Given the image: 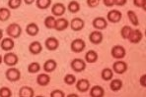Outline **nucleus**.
<instances>
[{
	"mask_svg": "<svg viewBox=\"0 0 146 97\" xmlns=\"http://www.w3.org/2000/svg\"><path fill=\"white\" fill-rule=\"evenodd\" d=\"M12 96V91L10 88L3 86L0 88V97H11Z\"/></svg>",
	"mask_w": 146,
	"mask_h": 97,
	"instance_id": "c9c22d12",
	"label": "nucleus"
},
{
	"mask_svg": "<svg viewBox=\"0 0 146 97\" xmlns=\"http://www.w3.org/2000/svg\"><path fill=\"white\" fill-rule=\"evenodd\" d=\"M34 2H36V0H24V3L27 5H32Z\"/></svg>",
	"mask_w": 146,
	"mask_h": 97,
	"instance_id": "37998d69",
	"label": "nucleus"
},
{
	"mask_svg": "<svg viewBox=\"0 0 146 97\" xmlns=\"http://www.w3.org/2000/svg\"><path fill=\"white\" fill-rule=\"evenodd\" d=\"M38 31H40V29H38V26L36 23H30L26 27V32L30 36H36L38 33Z\"/></svg>",
	"mask_w": 146,
	"mask_h": 97,
	"instance_id": "b1692460",
	"label": "nucleus"
},
{
	"mask_svg": "<svg viewBox=\"0 0 146 97\" xmlns=\"http://www.w3.org/2000/svg\"><path fill=\"white\" fill-rule=\"evenodd\" d=\"M132 31V28L130 26H123L121 29V35L123 39H127L128 36H129L130 32Z\"/></svg>",
	"mask_w": 146,
	"mask_h": 97,
	"instance_id": "473e14b6",
	"label": "nucleus"
},
{
	"mask_svg": "<svg viewBox=\"0 0 146 97\" xmlns=\"http://www.w3.org/2000/svg\"><path fill=\"white\" fill-rule=\"evenodd\" d=\"M40 71V65L38 62H33L28 66V72L30 74H36Z\"/></svg>",
	"mask_w": 146,
	"mask_h": 97,
	"instance_id": "2f4dec72",
	"label": "nucleus"
},
{
	"mask_svg": "<svg viewBox=\"0 0 146 97\" xmlns=\"http://www.w3.org/2000/svg\"><path fill=\"white\" fill-rule=\"evenodd\" d=\"M142 38H143V33L141 32L140 29H132L129 36H128L127 40H129L130 43L137 44V43H139L142 40Z\"/></svg>",
	"mask_w": 146,
	"mask_h": 97,
	"instance_id": "ddd939ff",
	"label": "nucleus"
},
{
	"mask_svg": "<svg viewBox=\"0 0 146 97\" xmlns=\"http://www.w3.org/2000/svg\"><path fill=\"white\" fill-rule=\"evenodd\" d=\"M69 27V22L67 19L65 18H58L55 20V25H54V29L57 31H65L67 28Z\"/></svg>",
	"mask_w": 146,
	"mask_h": 97,
	"instance_id": "f3484780",
	"label": "nucleus"
},
{
	"mask_svg": "<svg viewBox=\"0 0 146 97\" xmlns=\"http://www.w3.org/2000/svg\"><path fill=\"white\" fill-rule=\"evenodd\" d=\"M65 94L60 89H54L50 92V97H64Z\"/></svg>",
	"mask_w": 146,
	"mask_h": 97,
	"instance_id": "4c0bfd02",
	"label": "nucleus"
},
{
	"mask_svg": "<svg viewBox=\"0 0 146 97\" xmlns=\"http://www.w3.org/2000/svg\"><path fill=\"white\" fill-rule=\"evenodd\" d=\"M55 20H56V19L54 18V16H48L46 17V18L44 19V22L46 29H54Z\"/></svg>",
	"mask_w": 146,
	"mask_h": 97,
	"instance_id": "7c9ffc66",
	"label": "nucleus"
},
{
	"mask_svg": "<svg viewBox=\"0 0 146 97\" xmlns=\"http://www.w3.org/2000/svg\"><path fill=\"white\" fill-rule=\"evenodd\" d=\"M145 79H146V75H142L140 77V85L143 86V87H145L146 86V83H145Z\"/></svg>",
	"mask_w": 146,
	"mask_h": 97,
	"instance_id": "79ce46f5",
	"label": "nucleus"
},
{
	"mask_svg": "<svg viewBox=\"0 0 146 97\" xmlns=\"http://www.w3.org/2000/svg\"><path fill=\"white\" fill-rule=\"evenodd\" d=\"M6 33L8 34V36L11 38H18L22 34V28L19 24L12 23L6 28Z\"/></svg>",
	"mask_w": 146,
	"mask_h": 97,
	"instance_id": "f257e3e1",
	"label": "nucleus"
},
{
	"mask_svg": "<svg viewBox=\"0 0 146 97\" xmlns=\"http://www.w3.org/2000/svg\"><path fill=\"white\" fill-rule=\"evenodd\" d=\"M65 11H66V7L64 6L63 3H60V2H57V3L53 4L52 7H51V14L54 17L63 16Z\"/></svg>",
	"mask_w": 146,
	"mask_h": 97,
	"instance_id": "9b49d317",
	"label": "nucleus"
},
{
	"mask_svg": "<svg viewBox=\"0 0 146 97\" xmlns=\"http://www.w3.org/2000/svg\"><path fill=\"white\" fill-rule=\"evenodd\" d=\"M111 55L113 56L115 59L121 60L125 57L126 50L121 45H115V46H113V48L111 49Z\"/></svg>",
	"mask_w": 146,
	"mask_h": 97,
	"instance_id": "20e7f679",
	"label": "nucleus"
},
{
	"mask_svg": "<svg viewBox=\"0 0 146 97\" xmlns=\"http://www.w3.org/2000/svg\"><path fill=\"white\" fill-rule=\"evenodd\" d=\"M57 68V63L55 60L53 59H48L44 62V70L46 73H52L53 71H55V69Z\"/></svg>",
	"mask_w": 146,
	"mask_h": 97,
	"instance_id": "412c9836",
	"label": "nucleus"
},
{
	"mask_svg": "<svg viewBox=\"0 0 146 97\" xmlns=\"http://www.w3.org/2000/svg\"><path fill=\"white\" fill-rule=\"evenodd\" d=\"M23 0H8V7L10 9L16 10L21 7Z\"/></svg>",
	"mask_w": 146,
	"mask_h": 97,
	"instance_id": "f704fd0d",
	"label": "nucleus"
},
{
	"mask_svg": "<svg viewBox=\"0 0 146 97\" xmlns=\"http://www.w3.org/2000/svg\"><path fill=\"white\" fill-rule=\"evenodd\" d=\"M122 85H123V83H122V81L121 79H111V83H110V88H111V90H113V92H117L121 89Z\"/></svg>",
	"mask_w": 146,
	"mask_h": 97,
	"instance_id": "393cba45",
	"label": "nucleus"
},
{
	"mask_svg": "<svg viewBox=\"0 0 146 97\" xmlns=\"http://www.w3.org/2000/svg\"><path fill=\"white\" fill-rule=\"evenodd\" d=\"M76 77H75L74 75H72V74H67V75H65V77H64V79H63V81H64V83L65 85H73L75 83H76Z\"/></svg>",
	"mask_w": 146,
	"mask_h": 97,
	"instance_id": "72a5a7b5",
	"label": "nucleus"
},
{
	"mask_svg": "<svg viewBox=\"0 0 146 97\" xmlns=\"http://www.w3.org/2000/svg\"><path fill=\"white\" fill-rule=\"evenodd\" d=\"M122 18V14L121 11L119 10H111L108 12L107 14V21H109L110 23H113V24H117L119 23Z\"/></svg>",
	"mask_w": 146,
	"mask_h": 97,
	"instance_id": "0eeeda50",
	"label": "nucleus"
},
{
	"mask_svg": "<svg viewBox=\"0 0 146 97\" xmlns=\"http://www.w3.org/2000/svg\"><path fill=\"white\" fill-rule=\"evenodd\" d=\"M29 51L33 55H38L42 51V45L40 41H33L29 45Z\"/></svg>",
	"mask_w": 146,
	"mask_h": 97,
	"instance_id": "a211bd4d",
	"label": "nucleus"
},
{
	"mask_svg": "<svg viewBox=\"0 0 146 97\" xmlns=\"http://www.w3.org/2000/svg\"><path fill=\"white\" fill-rule=\"evenodd\" d=\"M70 67L74 72L76 73H82L86 70V67H87V64H86L85 60L80 59V58H75L71 61L70 63Z\"/></svg>",
	"mask_w": 146,
	"mask_h": 97,
	"instance_id": "f03ea898",
	"label": "nucleus"
},
{
	"mask_svg": "<svg viewBox=\"0 0 146 97\" xmlns=\"http://www.w3.org/2000/svg\"><path fill=\"white\" fill-rule=\"evenodd\" d=\"M36 5L38 9L46 10L51 5V0H36Z\"/></svg>",
	"mask_w": 146,
	"mask_h": 97,
	"instance_id": "c756f323",
	"label": "nucleus"
},
{
	"mask_svg": "<svg viewBox=\"0 0 146 97\" xmlns=\"http://www.w3.org/2000/svg\"><path fill=\"white\" fill-rule=\"evenodd\" d=\"M127 0H115V5L117 6H124Z\"/></svg>",
	"mask_w": 146,
	"mask_h": 97,
	"instance_id": "a19ab883",
	"label": "nucleus"
},
{
	"mask_svg": "<svg viewBox=\"0 0 146 97\" xmlns=\"http://www.w3.org/2000/svg\"><path fill=\"white\" fill-rule=\"evenodd\" d=\"M49 83H50V77L46 73L40 74L36 77V83L40 86H46L49 85Z\"/></svg>",
	"mask_w": 146,
	"mask_h": 97,
	"instance_id": "aec40b11",
	"label": "nucleus"
},
{
	"mask_svg": "<svg viewBox=\"0 0 146 97\" xmlns=\"http://www.w3.org/2000/svg\"><path fill=\"white\" fill-rule=\"evenodd\" d=\"M10 16H11V12H10V9L5 7L0 8V22H6L10 19Z\"/></svg>",
	"mask_w": 146,
	"mask_h": 97,
	"instance_id": "cd10ccee",
	"label": "nucleus"
},
{
	"mask_svg": "<svg viewBox=\"0 0 146 97\" xmlns=\"http://www.w3.org/2000/svg\"><path fill=\"white\" fill-rule=\"evenodd\" d=\"M133 4L135 7L142 8V10H146V0H133Z\"/></svg>",
	"mask_w": 146,
	"mask_h": 97,
	"instance_id": "e433bc0d",
	"label": "nucleus"
},
{
	"mask_svg": "<svg viewBox=\"0 0 146 97\" xmlns=\"http://www.w3.org/2000/svg\"><path fill=\"white\" fill-rule=\"evenodd\" d=\"M19 96L20 97H34L35 91L30 86H22L19 90Z\"/></svg>",
	"mask_w": 146,
	"mask_h": 97,
	"instance_id": "5701e85b",
	"label": "nucleus"
},
{
	"mask_svg": "<svg viewBox=\"0 0 146 97\" xmlns=\"http://www.w3.org/2000/svg\"><path fill=\"white\" fill-rule=\"evenodd\" d=\"M69 27L71 28L72 31H82L83 29H84L85 27V22L83 19L81 18H78V17H76V18H73L71 22L69 23Z\"/></svg>",
	"mask_w": 146,
	"mask_h": 97,
	"instance_id": "1a4fd4ad",
	"label": "nucleus"
},
{
	"mask_svg": "<svg viewBox=\"0 0 146 97\" xmlns=\"http://www.w3.org/2000/svg\"><path fill=\"white\" fill-rule=\"evenodd\" d=\"M127 17H128V20L131 23V25L133 26H138L139 25V20H138V17H137L136 13L132 10H128L127 11Z\"/></svg>",
	"mask_w": 146,
	"mask_h": 97,
	"instance_id": "c85d7f7f",
	"label": "nucleus"
},
{
	"mask_svg": "<svg viewBox=\"0 0 146 97\" xmlns=\"http://www.w3.org/2000/svg\"><path fill=\"white\" fill-rule=\"evenodd\" d=\"M103 3H104V5L106 6V7H113V6H115V0H103Z\"/></svg>",
	"mask_w": 146,
	"mask_h": 97,
	"instance_id": "ea45409f",
	"label": "nucleus"
},
{
	"mask_svg": "<svg viewBox=\"0 0 146 97\" xmlns=\"http://www.w3.org/2000/svg\"><path fill=\"white\" fill-rule=\"evenodd\" d=\"M113 73H117L119 75H122L127 71V64L124 61L121 60H117L113 64V68H111Z\"/></svg>",
	"mask_w": 146,
	"mask_h": 97,
	"instance_id": "6e6552de",
	"label": "nucleus"
},
{
	"mask_svg": "<svg viewBox=\"0 0 146 97\" xmlns=\"http://www.w3.org/2000/svg\"><path fill=\"white\" fill-rule=\"evenodd\" d=\"M44 45H46V48L49 51H55L59 47V41L56 37L54 36H50L48 37L44 41Z\"/></svg>",
	"mask_w": 146,
	"mask_h": 97,
	"instance_id": "f8f14e48",
	"label": "nucleus"
},
{
	"mask_svg": "<svg viewBox=\"0 0 146 97\" xmlns=\"http://www.w3.org/2000/svg\"><path fill=\"white\" fill-rule=\"evenodd\" d=\"M68 97H78V95H77V94H75V93H72V94H69Z\"/></svg>",
	"mask_w": 146,
	"mask_h": 97,
	"instance_id": "a18cd8bd",
	"label": "nucleus"
},
{
	"mask_svg": "<svg viewBox=\"0 0 146 97\" xmlns=\"http://www.w3.org/2000/svg\"><path fill=\"white\" fill-rule=\"evenodd\" d=\"M103 39H104V35H103V32L101 31H94L89 34L90 42L95 45H98V44H100V43H102Z\"/></svg>",
	"mask_w": 146,
	"mask_h": 97,
	"instance_id": "2eb2a0df",
	"label": "nucleus"
},
{
	"mask_svg": "<svg viewBox=\"0 0 146 97\" xmlns=\"http://www.w3.org/2000/svg\"><path fill=\"white\" fill-rule=\"evenodd\" d=\"M15 46L14 39L11 37H5L2 38L1 42H0V47L2 48V50L6 51V52H9L11 51Z\"/></svg>",
	"mask_w": 146,
	"mask_h": 97,
	"instance_id": "4468645a",
	"label": "nucleus"
},
{
	"mask_svg": "<svg viewBox=\"0 0 146 97\" xmlns=\"http://www.w3.org/2000/svg\"><path fill=\"white\" fill-rule=\"evenodd\" d=\"M100 1H101V0H86V2H87V5L89 6L90 8L98 7L99 4H100Z\"/></svg>",
	"mask_w": 146,
	"mask_h": 97,
	"instance_id": "58836bf2",
	"label": "nucleus"
},
{
	"mask_svg": "<svg viewBox=\"0 0 146 97\" xmlns=\"http://www.w3.org/2000/svg\"><path fill=\"white\" fill-rule=\"evenodd\" d=\"M2 62H3V57H2V56L0 55V65H1Z\"/></svg>",
	"mask_w": 146,
	"mask_h": 97,
	"instance_id": "49530a36",
	"label": "nucleus"
},
{
	"mask_svg": "<svg viewBox=\"0 0 146 97\" xmlns=\"http://www.w3.org/2000/svg\"><path fill=\"white\" fill-rule=\"evenodd\" d=\"M98 53L95 50H89L87 53L85 54V62L89 64L96 63L98 61Z\"/></svg>",
	"mask_w": 146,
	"mask_h": 97,
	"instance_id": "4be33fe9",
	"label": "nucleus"
},
{
	"mask_svg": "<svg viewBox=\"0 0 146 97\" xmlns=\"http://www.w3.org/2000/svg\"><path fill=\"white\" fill-rule=\"evenodd\" d=\"M3 62L9 67L16 66V65L18 64V62H19L18 55L11 52V51H9V52H7L5 55L3 56Z\"/></svg>",
	"mask_w": 146,
	"mask_h": 97,
	"instance_id": "39448f33",
	"label": "nucleus"
},
{
	"mask_svg": "<svg viewBox=\"0 0 146 97\" xmlns=\"http://www.w3.org/2000/svg\"><path fill=\"white\" fill-rule=\"evenodd\" d=\"M92 25L97 31H103L108 27V21L103 17H96L92 22Z\"/></svg>",
	"mask_w": 146,
	"mask_h": 97,
	"instance_id": "9d476101",
	"label": "nucleus"
},
{
	"mask_svg": "<svg viewBox=\"0 0 146 97\" xmlns=\"http://www.w3.org/2000/svg\"><path fill=\"white\" fill-rule=\"evenodd\" d=\"M86 47V43L83 39L81 38H76V39L72 40L71 44H70V48L71 51H73L74 53H80L82 52Z\"/></svg>",
	"mask_w": 146,
	"mask_h": 97,
	"instance_id": "423d86ee",
	"label": "nucleus"
},
{
	"mask_svg": "<svg viewBox=\"0 0 146 97\" xmlns=\"http://www.w3.org/2000/svg\"><path fill=\"white\" fill-rule=\"evenodd\" d=\"M90 96L91 97H104L105 90L101 85H94L90 87Z\"/></svg>",
	"mask_w": 146,
	"mask_h": 97,
	"instance_id": "6ab92c4d",
	"label": "nucleus"
},
{
	"mask_svg": "<svg viewBox=\"0 0 146 97\" xmlns=\"http://www.w3.org/2000/svg\"><path fill=\"white\" fill-rule=\"evenodd\" d=\"M67 9L70 13H72V14H76V13H78L79 11H80V4H79V2L76 1V0H72V1H70L69 4H68Z\"/></svg>",
	"mask_w": 146,
	"mask_h": 97,
	"instance_id": "a878e982",
	"label": "nucleus"
},
{
	"mask_svg": "<svg viewBox=\"0 0 146 97\" xmlns=\"http://www.w3.org/2000/svg\"><path fill=\"white\" fill-rule=\"evenodd\" d=\"M2 38H3V31L0 29V40H1Z\"/></svg>",
	"mask_w": 146,
	"mask_h": 97,
	"instance_id": "c03bdc74",
	"label": "nucleus"
},
{
	"mask_svg": "<svg viewBox=\"0 0 146 97\" xmlns=\"http://www.w3.org/2000/svg\"><path fill=\"white\" fill-rule=\"evenodd\" d=\"M5 77L9 81L15 83V81H18L21 79V72L14 67H10L5 72Z\"/></svg>",
	"mask_w": 146,
	"mask_h": 97,
	"instance_id": "7ed1b4c3",
	"label": "nucleus"
},
{
	"mask_svg": "<svg viewBox=\"0 0 146 97\" xmlns=\"http://www.w3.org/2000/svg\"><path fill=\"white\" fill-rule=\"evenodd\" d=\"M101 77L104 81H111L113 77V72L111 68H105L102 70V73H101Z\"/></svg>",
	"mask_w": 146,
	"mask_h": 97,
	"instance_id": "bb28decb",
	"label": "nucleus"
},
{
	"mask_svg": "<svg viewBox=\"0 0 146 97\" xmlns=\"http://www.w3.org/2000/svg\"><path fill=\"white\" fill-rule=\"evenodd\" d=\"M75 83H76L77 90H78L79 92H82V93L88 91V90L90 89V87H91L90 81L86 79H79V81H76Z\"/></svg>",
	"mask_w": 146,
	"mask_h": 97,
	"instance_id": "dca6fc26",
	"label": "nucleus"
}]
</instances>
